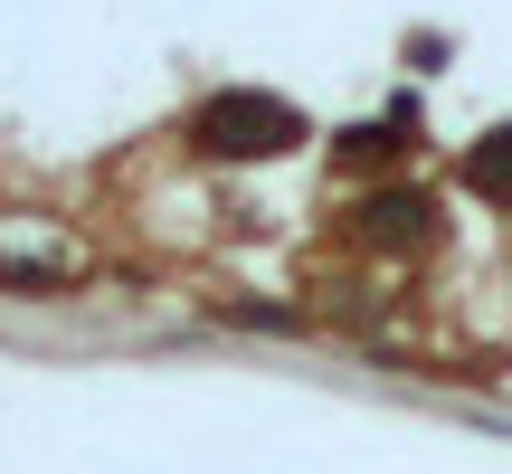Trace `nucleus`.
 <instances>
[{
    "instance_id": "obj_1",
    "label": "nucleus",
    "mask_w": 512,
    "mask_h": 474,
    "mask_svg": "<svg viewBox=\"0 0 512 474\" xmlns=\"http://www.w3.org/2000/svg\"><path fill=\"white\" fill-rule=\"evenodd\" d=\"M190 143L219 152V162H266V152H294L304 143V114L266 86H219L200 114H190Z\"/></svg>"
},
{
    "instance_id": "obj_2",
    "label": "nucleus",
    "mask_w": 512,
    "mask_h": 474,
    "mask_svg": "<svg viewBox=\"0 0 512 474\" xmlns=\"http://www.w3.org/2000/svg\"><path fill=\"white\" fill-rule=\"evenodd\" d=\"M351 228H361L370 247H427V237H437V190H418V181L370 190V200L351 209Z\"/></svg>"
},
{
    "instance_id": "obj_3",
    "label": "nucleus",
    "mask_w": 512,
    "mask_h": 474,
    "mask_svg": "<svg viewBox=\"0 0 512 474\" xmlns=\"http://www.w3.org/2000/svg\"><path fill=\"white\" fill-rule=\"evenodd\" d=\"M465 181H475L494 209H512V124H494L475 152H465Z\"/></svg>"
},
{
    "instance_id": "obj_4",
    "label": "nucleus",
    "mask_w": 512,
    "mask_h": 474,
    "mask_svg": "<svg viewBox=\"0 0 512 474\" xmlns=\"http://www.w3.org/2000/svg\"><path fill=\"white\" fill-rule=\"evenodd\" d=\"M342 162H399V124H361V133H342Z\"/></svg>"
}]
</instances>
